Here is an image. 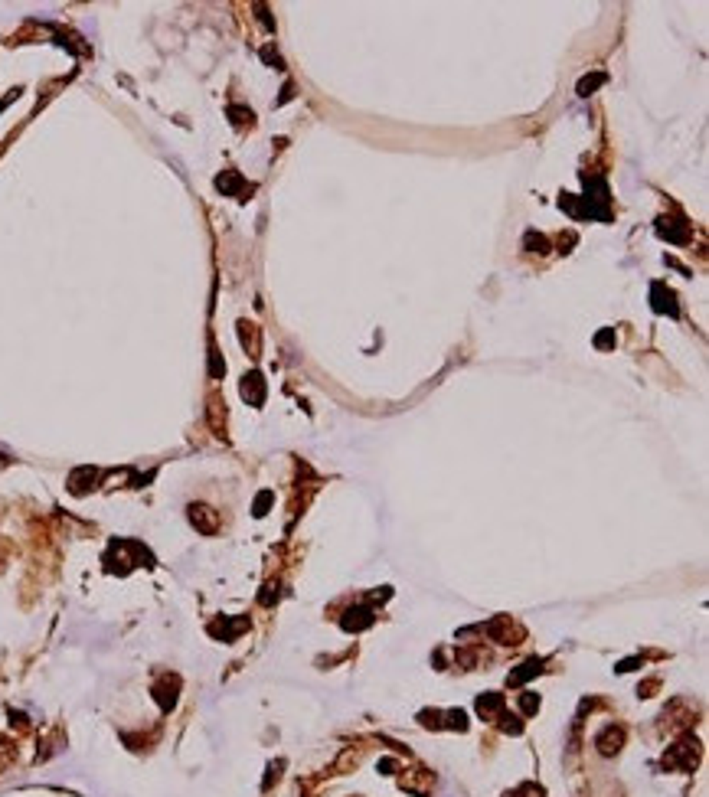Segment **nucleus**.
I'll list each match as a JSON object with an SVG mask.
<instances>
[{
  "label": "nucleus",
  "mask_w": 709,
  "mask_h": 797,
  "mask_svg": "<svg viewBox=\"0 0 709 797\" xmlns=\"http://www.w3.org/2000/svg\"><path fill=\"white\" fill-rule=\"evenodd\" d=\"M664 764H667V768H686V772H690L693 764H696V742H680L670 755H664Z\"/></svg>",
  "instance_id": "f257e3e1"
},
{
  "label": "nucleus",
  "mask_w": 709,
  "mask_h": 797,
  "mask_svg": "<svg viewBox=\"0 0 709 797\" xmlns=\"http://www.w3.org/2000/svg\"><path fill=\"white\" fill-rule=\"evenodd\" d=\"M190 523H193L200 533H216L220 520H216V513H212L210 507H203V503H193V507H190Z\"/></svg>",
  "instance_id": "f03ea898"
},
{
  "label": "nucleus",
  "mask_w": 709,
  "mask_h": 797,
  "mask_svg": "<svg viewBox=\"0 0 709 797\" xmlns=\"http://www.w3.org/2000/svg\"><path fill=\"white\" fill-rule=\"evenodd\" d=\"M595 745H599V752L601 755H615L618 748L625 745V729H621V726H611V729H605L599 735V742H595Z\"/></svg>",
  "instance_id": "7ed1b4c3"
},
{
  "label": "nucleus",
  "mask_w": 709,
  "mask_h": 797,
  "mask_svg": "<svg viewBox=\"0 0 709 797\" xmlns=\"http://www.w3.org/2000/svg\"><path fill=\"white\" fill-rule=\"evenodd\" d=\"M177 689H180V680L177 677H167L164 683H157V687H154V699L161 703V709H174V703H177Z\"/></svg>",
  "instance_id": "20e7f679"
},
{
  "label": "nucleus",
  "mask_w": 709,
  "mask_h": 797,
  "mask_svg": "<svg viewBox=\"0 0 709 797\" xmlns=\"http://www.w3.org/2000/svg\"><path fill=\"white\" fill-rule=\"evenodd\" d=\"M95 481H98V471H95V467H79V471H72V477H69V491L89 493Z\"/></svg>",
  "instance_id": "39448f33"
},
{
  "label": "nucleus",
  "mask_w": 709,
  "mask_h": 797,
  "mask_svg": "<svg viewBox=\"0 0 709 797\" xmlns=\"http://www.w3.org/2000/svg\"><path fill=\"white\" fill-rule=\"evenodd\" d=\"M242 398L245 402H252V406H262V398H265V382L259 373H249L242 379Z\"/></svg>",
  "instance_id": "423d86ee"
},
{
  "label": "nucleus",
  "mask_w": 709,
  "mask_h": 797,
  "mask_svg": "<svg viewBox=\"0 0 709 797\" xmlns=\"http://www.w3.org/2000/svg\"><path fill=\"white\" fill-rule=\"evenodd\" d=\"M477 713L484 716V722H494V719H500V716L506 713V709H504V699H500L497 693H487V696H481V699H477Z\"/></svg>",
  "instance_id": "0eeeda50"
},
{
  "label": "nucleus",
  "mask_w": 709,
  "mask_h": 797,
  "mask_svg": "<svg viewBox=\"0 0 709 797\" xmlns=\"http://www.w3.org/2000/svg\"><path fill=\"white\" fill-rule=\"evenodd\" d=\"M370 624H373V611L370 608L346 611V618H344V628L346 631H360V628H370Z\"/></svg>",
  "instance_id": "6e6552de"
},
{
  "label": "nucleus",
  "mask_w": 709,
  "mask_h": 797,
  "mask_svg": "<svg viewBox=\"0 0 709 797\" xmlns=\"http://www.w3.org/2000/svg\"><path fill=\"white\" fill-rule=\"evenodd\" d=\"M540 667H543V660H536V657H533V660H526L523 667H516V673H510V677H506V683H510V687H520V683H526L530 677H536V673H540Z\"/></svg>",
  "instance_id": "1a4fd4ad"
},
{
  "label": "nucleus",
  "mask_w": 709,
  "mask_h": 797,
  "mask_svg": "<svg viewBox=\"0 0 709 797\" xmlns=\"http://www.w3.org/2000/svg\"><path fill=\"white\" fill-rule=\"evenodd\" d=\"M654 307L657 311H667L670 317H676V304H674V294H670L664 285H654Z\"/></svg>",
  "instance_id": "9d476101"
},
{
  "label": "nucleus",
  "mask_w": 709,
  "mask_h": 797,
  "mask_svg": "<svg viewBox=\"0 0 709 797\" xmlns=\"http://www.w3.org/2000/svg\"><path fill=\"white\" fill-rule=\"evenodd\" d=\"M605 82V76H591V79H582V82H579V95H589V92H595V88H599V85Z\"/></svg>",
  "instance_id": "9b49d317"
},
{
  "label": "nucleus",
  "mask_w": 709,
  "mask_h": 797,
  "mask_svg": "<svg viewBox=\"0 0 709 797\" xmlns=\"http://www.w3.org/2000/svg\"><path fill=\"white\" fill-rule=\"evenodd\" d=\"M13 755H17V752H13V742H7V738H0V768L13 762Z\"/></svg>",
  "instance_id": "f8f14e48"
},
{
  "label": "nucleus",
  "mask_w": 709,
  "mask_h": 797,
  "mask_svg": "<svg viewBox=\"0 0 709 797\" xmlns=\"http://www.w3.org/2000/svg\"><path fill=\"white\" fill-rule=\"evenodd\" d=\"M445 719H448V729H458V732H465V729H467L465 713H461V709H458V713H448Z\"/></svg>",
  "instance_id": "ddd939ff"
},
{
  "label": "nucleus",
  "mask_w": 709,
  "mask_h": 797,
  "mask_svg": "<svg viewBox=\"0 0 709 797\" xmlns=\"http://www.w3.org/2000/svg\"><path fill=\"white\" fill-rule=\"evenodd\" d=\"M506 797H543V791L536 784H523V788H516L514 794H506Z\"/></svg>",
  "instance_id": "4468645a"
},
{
  "label": "nucleus",
  "mask_w": 709,
  "mask_h": 797,
  "mask_svg": "<svg viewBox=\"0 0 709 797\" xmlns=\"http://www.w3.org/2000/svg\"><path fill=\"white\" fill-rule=\"evenodd\" d=\"M520 706H523V713H536V709H540V696H533V693H523V699H520Z\"/></svg>",
  "instance_id": "2eb2a0df"
},
{
  "label": "nucleus",
  "mask_w": 709,
  "mask_h": 797,
  "mask_svg": "<svg viewBox=\"0 0 709 797\" xmlns=\"http://www.w3.org/2000/svg\"><path fill=\"white\" fill-rule=\"evenodd\" d=\"M268 503H271V493H262V497H259V503H255V517H262Z\"/></svg>",
  "instance_id": "dca6fc26"
}]
</instances>
